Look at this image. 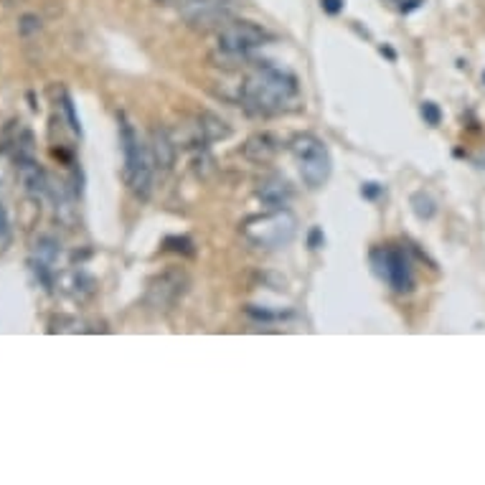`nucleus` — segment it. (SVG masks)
Listing matches in <instances>:
<instances>
[{"label":"nucleus","mask_w":485,"mask_h":485,"mask_svg":"<svg viewBox=\"0 0 485 485\" xmlns=\"http://www.w3.org/2000/svg\"><path fill=\"white\" fill-rule=\"evenodd\" d=\"M244 110L260 117H275L300 104V84L292 71L282 66H257L242 84Z\"/></svg>","instance_id":"obj_1"},{"label":"nucleus","mask_w":485,"mask_h":485,"mask_svg":"<svg viewBox=\"0 0 485 485\" xmlns=\"http://www.w3.org/2000/svg\"><path fill=\"white\" fill-rule=\"evenodd\" d=\"M120 148L122 158H125V180H128L130 191L138 198H150L153 180H155V160H153L150 145H145L140 140L138 130L130 125L125 117H120Z\"/></svg>","instance_id":"obj_2"},{"label":"nucleus","mask_w":485,"mask_h":485,"mask_svg":"<svg viewBox=\"0 0 485 485\" xmlns=\"http://www.w3.org/2000/svg\"><path fill=\"white\" fill-rule=\"evenodd\" d=\"M297 234V219L287 208H270L267 214L249 216L242 224V237L257 249H282Z\"/></svg>","instance_id":"obj_3"},{"label":"nucleus","mask_w":485,"mask_h":485,"mask_svg":"<svg viewBox=\"0 0 485 485\" xmlns=\"http://www.w3.org/2000/svg\"><path fill=\"white\" fill-rule=\"evenodd\" d=\"M290 150H292L295 160H297V168H300V175L307 188H320L330 178L333 163H330V153L320 138H315V135H297L290 143Z\"/></svg>","instance_id":"obj_4"},{"label":"nucleus","mask_w":485,"mask_h":485,"mask_svg":"<svg viewBox=\"0 0 485 485\" xmlns=\"http://www.w3.org/2000/svg\"><path fill=\"white\" fill-rule=\"evenodd\" d=\"M371 270L379 280L389 285L394 292L407 295L414 290V270L404 249L399 247H376L371 252Z\"/></svg>","instance_id":"obj_5"},{"label":"nucleus","mask_w":485,"mask_h":485,"mask_svg":"<svg viewBox=\"0 0 485 485\" xmlns=\"http://www.w3.org/2000/svg\"><path fill=\"white\" fill-rule=\"evenodd\" d=\"M267 41H272V34L267 29H262L260 24L252 21H231L224 24L216 36V46L224 56L231 58H244L247 53H252L255 48L265 46Z\"/></svg>","instance_id":"obj_6"},{"label":"nucleus","mask_w":485,"mask_h":485,"mask_svg":"<svg viewBox=\"0 0 485 485\" xmlns=\"http://www.w3.org/2000/svg\"><path fill=\"white\" fill-rule=\"evenodd\" d=\"M242 0H180V18L196 31H211L229 24Z\"/></svg>","instance_id":"obj_7"},{"label":"nucleus","mask_w":485,"mask_h":485,"mask_svg":"<svg viewBox=\"0 0 485 485\" xmlns=\"http://www.w3.org/2000/svg\"><path fill=\"white\" fill-rule=\"evenodd\" d=\"M188 290V277L180 270H165L163 275L150 280L148 295H145V305L153 307L155 312H165L180 300Z\"/></svg>","instance_id":"obj_8"},{"label":"nucleus","mask_w":485,"mask_h":485,"mask_svg":"<svg viewBox=\"0 0 485 485\" xmlns=\"http://www.w3.org/2000/svg\"><path fill=\"white\" fill-rule=\"evenodd\" d=\"M16 170H18V180H21V185H24V191L29 193V196L34 198L46 196L51 180H48L46 170L36 163L34 155L16 158Z\"/></svg>","instance_id":"obj_9"},{"label":"nucleus","mask_w":485,"mask_h":485,"mask_svg":"<svg viewBox=\"0 0 485 485\" xmlns=\"http://www.w3.org/2000/svg\"><path fill=\"white\" fill-rule=\"evenodd\" d=\"M257 196L265 206L270 208H285L292 198V185L282 178V175H267L265 180H260Z\"/></svg>","instance_id":"obj_10"},{"label":"nucleus","mask_w":485,"mask_h":485,"mask_svg":"<svg viewBox=\"0 0 485 485\" xmlns=\"http://www.w3.org/2000/svg\"><path fill=\"white\" fill-rule=\"evenodd\" d=\"M242 153L252 163H267L280 153V140L272 133H257L244 143Z\"/></svg>","instance_id":"obj_11"},{"label":"nucleus","mask_w":485,"mask_h":485,"mask_svg":"<svg viewBox=\"0 0 485 485\" xmlns=\"http://www.w3.org/2000/svg\"><path fill=\"white\" fill-rule=\"evenodd\" d=\"M193 133H196V138H193L191 145H206V143H214V140H221V138H229L231 128L226 125L221 117L216 115H198L196 117V125H193Z\"/></svg>","instance_id":"obj_12"},{"label":"nucleus","mask_w":485,"mask_h":485,"mask_svg":"<svg viewBox=\"0 0 485 485\" xmlns=\"http://www.w3.org/2000/svg\"><path fill=\"white\" fill-rule=\"evenodd\" d=\"M150 153L153 160H155V168H163V170H170L175 160V143L173 138L165 133V130H153L150 135Z\"/></svg>","instance_id":"obj_13"},{"label":"nucleus","mask_w":485,"mask_h":485,"mask_svg":"<svg viewBox=\"0 0 485 485\" xmlns=\"http://www.w3.org/2000/svg\"><path fill=\"white\" fill-rule=\"evenodd\" d=\"M409 203H412V208H414V214L424 221L432 219V216L437 214V203H434V198L424 191H417L414 196L409 198Z\"/></svg>","instance_id":"obj_14"},{"label":"nucleus","mask_w":485,"mask_h":485,"mask_svg":"<svg viewBox=\"0 0 485 485\" xmlns=\"http://www.w3.org/2000/svg\"><path fill=\"white\" fill-rule=\"evenodd\" d=\"M36 260H41V262H46V265H56V260H58V244L53 242V239H48V237H44V239H39L36 242Z\"/></svg>","instance_id":"obj_15"},{"label":"nucleus","mask_w":485,"mask_h":485,"mask_svg":"<svg viewBox=\"0 0 485 485\" xmlns=\"http://www.w3.org/2000/svg\"><path fill=\"white\" fill-rule=\"evenodd\" d=\"M31 270H34V275H36V280H39L41 287L46 290V292H51L53 290V267L34 257V260H31Z\"/></svg>","instance_id":"obj_16"},{"label":"nucleus","mask_w":485,"mask_h":485,"mask_svg":"<svg viewBox=\"0 0 485 485\" xmlns=\"http://www.w3.org/2000/svg\"><path fill=\"white\" fill-rule=\"evenodd\" d=\"M163 244H165V249H170V252H178V255H185V257L196 255V249H193V242L188 237H168Z\"/></svg>","instance_id":"obj_17"},{"label":"nucleus","mask_w":485,"mask_h":485,"mask_svg":"<svg viewBox=\"0 0 485 485\" xmlns=\"http://www.w3.org/2000/svg\"><path fill=\"white\" fill-rule=\"evenodd\" d=\"M419 112H422V117H424V122H427V125H432V128H437L439 122H442V110H439V104L422 102Z\"/></svg>","instance_id":"obj_18"},{"label":"nucleus","mask_w":485,"mask_h":485,"mask_svg":"<svg viewBox=\"0 0 485 485\" xmlns=\"http://www.w3.org/2000/svg\"><path fill=\"white\" fill-rule=\"evenodd\" d=\"M61 107H64V112H66V120H69L71 133H74V135H81V125H79V120H76L74 102H71V97H69V94H64V99H61Z\"/></svg>","instance_id":"obj_19"},{"label":"nucleus","mask_w":485,"mask_h":485,"mask_svg":"<svg viewBox=\"0 0 485 485\" xmlns=\"http://www.w3.org/2000/svg\"><path fill=\"white\" fill-rule=\"evenodd\" d=\"M39 29H41V21L36 16H24V18H21V24H18L21 36H31V34H36Z\"/></svg>","instance_id":"obj_20"},{"label":"nucleus","mask_w":485,"mask_h":485,"mask_svg":"<svg viewBox=\"0 0 485 485\" xmlns=\"http://www.w3.org/2000/svg\"><path fill=\"white\" fill-rule=\"evenodd\" d=\"M11 237V221H8V211L0 203V244H6Z\"/></svg>","instance_id":"obj_21"},{"label":"nucleus","mask_w":485,"mask_h":485,"mask_svg":"<svg viewBox=\"0 0 485 485\" xmlns=\"http://www.w3.org/2000/svg\"><path fill=\"white\" fill-rule=\"evenodd\" d=\"M307 244H310V249L323 247V231H320V226H312L310 229V234H307Z\"/></svg>","instance_id":"obj_22"},{"label":"nucleus","mask_w":485,"mask_h":485,"mask_svg":"<svg viewBox=\"0 0 485 485\" xmlns=\"http://www.w3.org/2000/svg\"><path fill=\"white\" fill-rule=\"evenodd\" d=\"M320 6L328 16H338L343 11V0H320Z\"/></svg>","instance_id":"obj_23"},{"label":"nucleus","mask_w":485,"mask_h":485,"mask_svg":"<svg viewBox=\"0 0 485 485\" xmlns=\"http://www.w3.org/2000/svg\"><path fill=\"white\" fill-rule=\"evenodd\" d=\"M382 191H384V188L379 183H366L364 188H361V193H364L366 198H376Z\"/></svg>","instance_id":"obj_24"},{"label":"nucleus","mask_w":485,"mask_h":485,"mask_svg":"<svg viewBox=\"0 0 485 485\" xmlns=\"http://www.w3.org/2000/svg\"><path fill=\"white\" fill-rule=\"evenodd\" d=\"M483 81H485V71H483Z\"/></svg>","instance_id":"obj_25"},{"label":"nucleus","mask_w":485,"mask_h":485,"mask_svg":"<svg viewBox=\"0 0 485 485\" xmlns=\"http://www.w3.org/2000/svg\"><path fill=\"white\" fill-rule=\"evenodd\" d=\"M160 3H168V0H160Z\"/></svg>","instance_id":"obj_26"}]
</instances>
